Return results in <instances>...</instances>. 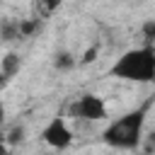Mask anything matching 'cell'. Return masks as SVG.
Here are the masks:
<instances>
[{"mask_svg":"<svg viewBox=\"0 0 155 155\" xmlns=\"http://www.w3.org/2000/svg\"><path fill=\"white\" fill-rule=\"evenodd\" d=\"M17 68H19V56H17V53H7L5 61H2V68H0V70H2L7 78H12V75L17 73Z\"/></svg>","mask_w":155,"mask_h":155,"instance_id":"5b68a950","label":"cell"},{"mask_svg":"<svg viewBox=\"0 0 155 155\" xmlns=\"http://www.w3.org/2000/svg\"><path fill=\"white\" fill-rule=\"evenodd\" d=\"M2 119H5V104L0 102V124H2Z\"/></svg>","mask_w":155,"mask_h":155,"instance_id":"52a82bcc","label":"cell"},{"mask_svg":"<svg viewBox=\"0 0 155 155\" xmlns=\"http://www.w3.org/2000/svg\"><path fill=\"white\" fill-rule=\"evenodd\" d=\"M68 116H73L75 121H104L109 116V109H107V102L94 94V92H82L78 94L70 104H68Z\"/></svg>","mask_w":155,"mask_h":155,"instance_id":"3957f363","label":"cell"},{"mask_svg":"<svg viewBox=\"0 0 155 155\" xmlns=\"http://www.w3.org/2000/svg\"><path fill=\"white\" fill-rule=\"evenodd\" d=\"M109 75L116 80L136 82V85H150L155 80V48L153 41H145L143 46L124 51L114 65L109 68Z\"/></svg>","mask_w":155,"mask_h":155,"instance_id":"6da1fadb","label":"cell"},{"mask_svg":"<svg viewBox=\"0 0 155 155\" xmlns=\"http://www.w3.org/2000/svg\"><path fill=\"white\" fill-rule=\"evenodd\" d=\"M148 111H150V102L128 111V114H124V116L111 119L107 124V128L102 131V140L109 148H116V150H133L143 138Z\"/></svg>","mask_w":155,"mask_h":155,"instance_id":"7a4b0ae2","label":"cell"},{"mask_svg":"<svg viewBox=\"0 0 155 155\" xmlns=\"http://www.w3.org/2000/svg\"><path fill=\"white\" fill-rule=\"evenodd\" d=\"M56 65L58 68H70V65H75V61L68 53H61V56H56Z\"/></svg>","mask_w":155,"mask_h":155,"instance_id":"8992f818","label":"cell"},{"mask_svg":"<svg viewBox=\"0 0 155 155\" xmlns=\"http://www.w3.org/2000/svg\"><path fill=\"white\" fill-rule=\"evenodd\" d=\"M73 138H75V133H73V128H70V124H68L65 116H53V119L44 126V131H41V140H44L46 145L56 148V150L68 148V145L73 143Z\"/></svg>","mask_w":155,"mask_h":155,"instance_id":"277c9868","label":"cell"}]
</instances>
